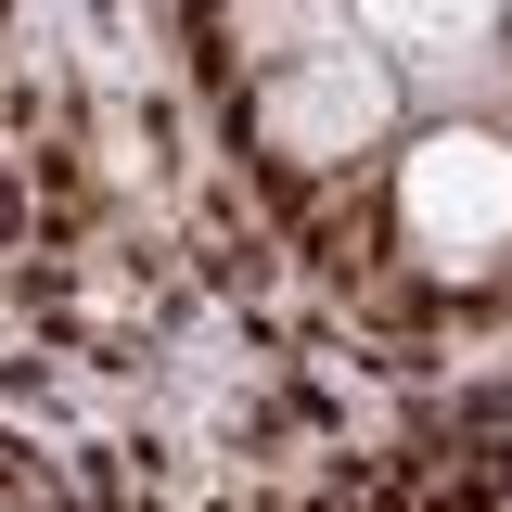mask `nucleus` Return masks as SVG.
I'll return each mask as SVG.
<instances>
[{
    "mask_svg": "<svg viewBox=\"0 0 512 512\" xmlns=\"http://www.w3.org/2000/svg\"><path fill=\"white\" fill-rule=\"evenodd\" d=\"M397 218H410V256H436V269H500V256H512V154L487 141V128L410 141Z\"/></svg>",
    "mask_w": 512,
    "mask_h": 512,
    "instance_id": "f257e3e1",
    "label": "nucleus"
},
{
    "mask_svg": "<svg viewBox=\"0 0 512 512\" xmlns=\"http://www.w3.org/2000/svg\"><path fill=\"white\" fill-rule=\"evenodd\" d=\"M384 128H397V77L372 52H295L256 77V141L282 154V167H346V154H372Z\"/></svg>",
    "mask_w": 512,
    "mask_h": 512,
    "instance_id": "f03ea898",
    "label": "nucleus"
},
{
    "mask_svg": "<svg viewBox=\"0 0 512 512\" xmlns=\"http://www.w3.org/2000/svg\"><path fill=\"white\" fill-rule=\"evenodd\" d=\"M231 39H244V64L269 52V39H295V52H333V26H320V0H231Z\"/></svg>",
    "mask_w": 512,
    "mask_h": 512,
    "instance_id": "7ed1b4c3",
    "label": "nucleus"
},
{
    "mask_svg": "<svg viewBox=\"0 0 512 512\" xmlns=\"http://www.w3.org/2000/svg\"><path fill=\"white\" fill-rule=\"evenodd\" d=\"M0 512H13V500H0Z\"/></svg>",
    "mask_w": 512,
    "mask_h": 512,
    "instance_id": "20e7f679",
    "label": "nucleus"
}]
</instances>
